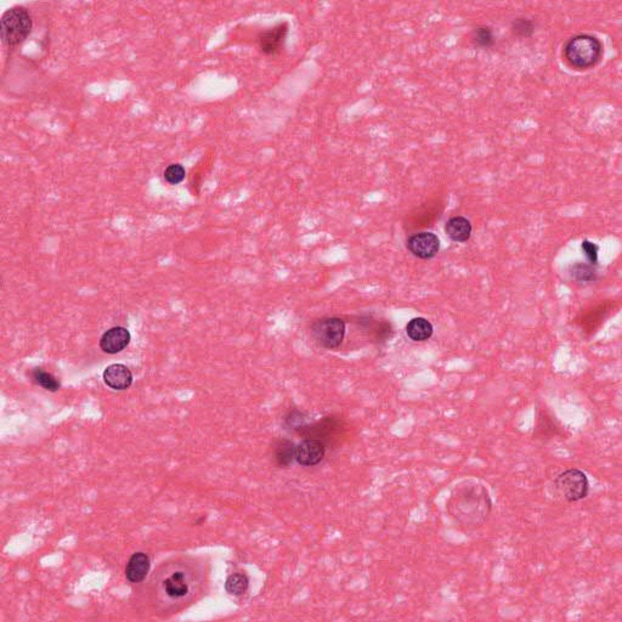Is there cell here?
I'll return each mask as SVG.
<instances>
[{
    "label": "cell",
    "instance_id": "obj_1",
    "mask_svg": "<svg viewBox=\"0 0 622 622\" xmlns=\"http://www.w3.org/2000/svg\"><path fill=\"white\" fill-rule=\"evenodd\" d=\"M450 511L462 528L476 530L482 526L491 514V496L482 482L467 479L452 493Z\"/></svg>",
    "mask_w": 622,
    "mask_h": 622
},
{
    "label": "cell",
    "instance_id": "obj_2",
    "mask_svg": "<svg viewBox=\"0 0 622 622\" xmlns=\"http://www.w3.org/2000/svg\"><path fill=\"white\" fill-rule=\"evenodd\" d=\"M565 60L575 69L595 67L603 56V44L591 34H577L565 43L563 49Z\"/></svg>",
    "mask_w": 622,
    "mask_h": 622
},
{
    "label": "cell",
    "instance_id": "obj_3",
    "mask_svg": "<svg viewBox=\"0 0 622 622\" xmlns=\"http://www.w3.org/2000/svg\"><path fill=\"white\" fill-rule=\"evenodd\" d=\"M31 30L32 17L23 6H14L1 16V39L9 47H14L23 42L30 36Z\"/></svg>",
    "mask_w": 622,
    "mask_h": 622
},
{
    "label": "cell",
    "instance_id": "obj_4",
    "mask_svg": "<svg viewBox=\"0 0 622 622\" xmlns=\"http://www.w3.org/2000/svg\"><path fill=\"white\" fill-rule=\"evenodd\" d=\"M555 495L566 502H579L590 493V481L585 471L570 468L560 473L553 481Z\"/></svg>",
    "mask_w": 622,
    "mask_h": 622
},
{
    "label": "cell",
    "instance_id": "obj_5",
    "mask_svg": "<svg viewBox=\"0 0 622 622\" xmlns=\"http://www.w3.org/2000/svg\"><path fill=\"white\" fill-rule=\"evenodd\" d=\"M315 340L326 349H337L345 337V324L338 318L319 320L313 326Z\"/></svg>",
    "mask_w": 622,
    "mask_h": 622
},
{
    "label": "cell",
    "instance_id": "obj_6",
    "mask_svg": "<svg viewBox=\"0 0 622 622\" xmlns=\"http://www.w3.org/2000/svg\"><path fill=\"white\" fill-rule=\"evenodd\" d=\"M406 247L416 258L427 260L439 253L440 240L433 232L422 231L408 237Z\"/></svg>",
    "mask_w": 622,
    "mask_h": 622
},
{
    "label": "cell",
    "instance_id": "obj_7",
    "mask_svg": "<svg viewBox=\"0 0 622 622\" xmlns=\"http://www.w3.org/2000/svg\"><path fill=\"white\" fill-rule=\"evenodd\" d=\"M326 447L320 440L307 439L296 446V460L303 467L319 465L324 460Z\"/></svg>",
    "mask_w": 622,
    "mask_h": 622
},
{
    "label": "cell",
    "instance_id": "obj_8",
    "mask_svg": "<svg viewBox=\"0 0 622 622\" xmlns=\"http://www.w3.org/2000/svg\"><path fill=\"white\" fill-rule=\"evenodd\" d=\"M131 332L124 327H113L105 333L100 340V348L106 354H118L124 351L131 343Z\"/></svg>",
    "mask_w": 622,
    "mask_h": 622
},
{
    "label": "cell",
    "instance_id": "obj_9",
    "mask_svg": "<svg viewBox=\"0 0 622 622\" xmlns=\"http://www.w3.org/2000/svg\"><path fill=\"white\" fill-rule=\"evenodd\" d=\"M288 25L281 23L278 26L263 32L259 36V45L264 54L267 55H275L280 53L282 49L286 37H287Z\"/></svg>",
    "mask_w": 622,
    "mask_h": 622
},
{
    "label": "cell",
    "instance_id": "obj_10",
    "mask_svg": "<svg viewBox=\"0 0 622 622\" xmlns=\"http://www.w3.org/2000/svg\"><path fill=\"white\" fill-rule=\"evenodd\" d=\"M104 382L113 390H126L133 384V375L128 367L122 364H113L106 367Z\"/></svg>",
    "mask_w": 622,
    "mask_h": 622
},
{
    "label": "cell",
    "instance_id": "obj_11",
    "mask_svg": "<svg viewBox=\"0 0 622 622\" xmlns=\"http://www.w3.org/2000/svg\"><path fill=\"white\" fill-rule=\"evenodd\" d=\"M151 562L146 553L137 552L131 555L126 568V580L131 584H139L146 579L147 574L150 571Z\"/></svg>",
    "mask_w": 622,
    "mask_h": 622
},
{
    "label": "cell",
    "instance_id": "obj_12",
    "mask_svg": "<svg viewBox=\"0 0 622 622\" xmlns=\"http://www.w3.org/2000/svg\"><path fill=\"white\" fill-rule=\"evenodd\" d=\"M471 221L465 216H454L446 221L445 232L450 237L451 240L457 243H465L471 238Z\"/></svg>",
    "mask_w": 622,
    "mask_h": 622
},
{
    "label": "cell",
    "instance_id": "obj_13",
    "mask_svg": "<svg viewBox=\"0 0 622 622\" xmlns=\"http://www.w3.org/2000/svg\"><path fill=\"white\" fill-rule=\"evenodd\" d=\"M164 591L173 599H180L188 593V585L184 571H175L163 582Z\"/></svg>",
    "mask_w": 622,
    "mask_h": 622
},
{
    "label": "cell",
    "instance_id": "obj_14",
    "mask_svg": "<svg viewBox=\"0 0 622 622\" xmlns=\"http://www.w3.org/2000/svg\"><path fill=\"white\" fill-rule=\"evenodd\" d=\"M433 332H434L433 324L424 318L412 319L406 326L408 338L413 342H425L433 335Z\"/></svg>",
    "mask_w": 622,
    "mask_h": 622
},
{
    "label": "cell",
    "instance_id": "obj_15",
    "mask_svg": "<svg viewBox=\"0 0 622 622\" xmlns=\"http://www.w3.org/2000/svg\"><path fill=\"white\" fill-rule=\"evenodd\" d=\"M570 275L577 282H595L598 278L596 265L590 263H575L570 267Z\"/></svg>",
    "mask_w": 622,
    "mask_h": 622
},
{
    "label": "cell",
    "instance_id": "obj_16",
    "mask_svg": "<svg viewBox=\"0 0 622 622\" xmlns=\"http://www.w3.org/2000/svg\"><path fill=\"white\" fill-rule=\"evenodd\" d=\"M275 458H276L278 465L281 467H287L291 465L293 460H296V445L288 440H281L276 445Z\"/></svg>",
    "mask_w": 622,
    "mask_h": 622
},
{
    "label": "cell",
    "instance_id": "obj_17",
    "mask_svg": "<svg viewBox=\"0 0 622 622\" xmlns=\"http://www.w3.org/2000/svg\"><path fill=\"white\" fill-rule=\"evenodd\" d=\"M32 378L38 386L47 389L49 392H58L60 389V382L58 379L52 373L44 371L43 368H34L32 371Z\"/></svg>",
    "mask_w": 622,
    "mask_h": 622
},
{
    "label": "cell",
    "instance_id": "obj_18",
    "mask_svg": "<svg viewBox=\"0 0 622 622\" xmlns=\"http://www.w3.org/2000/svg\"><path fill=\"white\" fill-rule=\"evenodd\" d=\"M249 581L248 577L243 574H234L229 576L225 582V590L227 593L234 596H241L248 590Z\"/></svg>",
    "mask_w": 622,
    "mask_h": 622
},
{
    "label": "cell",
    "instance_id": "obj_19",
    "mask_svg": "<svg viewBox=\"0 0 622 622\" xmlns=\"http://www.w3.org/2000/svg\"><path fill=\"white\" fill-rule=\"evenodd\" d=\"M473 42L476 47H491L495 44V34L490 27L480 26L473 31Z\"/></svg>",
    "mask_w": 622,
    "mask_h": 622
},
{
    "label": "cell",
    "instance_id": "obj_20",
    "mask_svg": "<svg viewBox=\"0 0 622 622\" xmlns=\"http://www.w3.org/2000/svg\"><path fill=\"white\" fill-rule=\"evenodd\" d=\"M512 32L519 38H530L535 32V23L526 17H518L512 22Z\"/></svg>",
    "mask_w": 622,
    "mask_h": 622
},
{
    "label": "cell",
    "instance_id": "obj_21",
    "mask_svg": "<svg viewBox=\"0 0 622 622\" xmlns=\"http://www.w3.org/2000/svg\"><path fill=\"white\" fill-rule=\"evenodd\" d=\"M185 168L181 164H170L164 172V179L170 185H178L185 179Z\"/></svg>",
    "mask_w": 622,
    "mask_h": 622
},
{
    "label": "cell",
    "instance_id": "obj_22",
    "mask_svg": "<svg viewBox=\"0 0 622 622\" xmlns=\"http://www.w3.org/2000/svg\"><path fill=\"white\" fill-rule=\"evenodd\" d=\"M581 248H582V251L585 253L586 258H587V260L590 262V264L596 265L597 267V264H598V252H599V247L597 246L596 243H593L591 241L585 240L582 241Z\"/></svg>",
    "mask_w": 622,
    "mask_h": 622
}]
</instances>
